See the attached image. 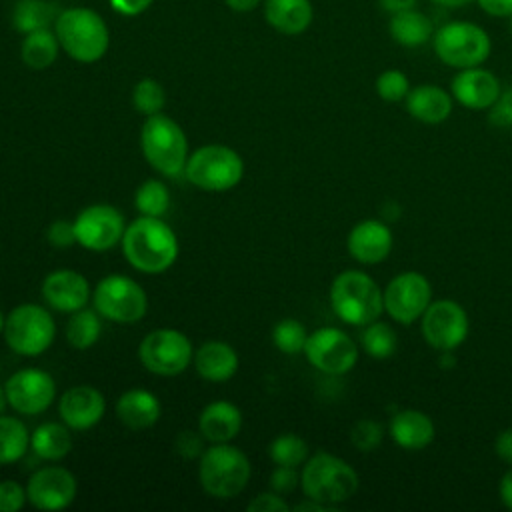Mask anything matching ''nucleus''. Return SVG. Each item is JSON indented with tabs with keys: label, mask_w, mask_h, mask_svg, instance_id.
Instances as JSON below:
<instances>
[{
	"label": "nucleus",
	"mask_w": 512,
	"mask_h": 512,
	"mask_svg": "<svg viewBox=\"0 0 512 512\" xmlns=\"http://www.w3.org/2000/svg\"><path fill=\"white\" fill-rule=\"evenodd\" d=\"M42 296L50 308L72 314L88 304L92 288L86 276L78 270L58 268L44 278Z\"/></svg>",
	"instance_id": "19"
},
{
	"label": "nucleus",
	"mask_w": 512,
	"mask_h": 512,
	"mask_svg": "<svg viewBox=\"0 0 512 512\" xmlns=\"http://www.w3.org/2000/svg\"><path fill=\"white\" fill-rule=\"evenodd\" d=\"M226 6L234 12H250L254 10L262 0H224Z\"/></svg>",
	"instance_id": "52"
},
{
	"label": "nucleus",
	"mask_w": 512,
	"mask_h": 512,
	"mask_svg": "<svg viewBox=\"0 0 512 512\" xmlns=\"http://www.w3.org/2000/svg\"><path fill=\"white\" fill-rule=\"evenodd\" d=\"M10 404H8V396H6V388L4 386H0V416L6 412V408H8Z\"/></svg>",
	"instance_id": "54"
},
{
	"label": "nucleus",
	"mask_w": 512,
	"mask_h": 512,
	"mask_svg": "<svg viewBox=\"0 0 512 512\" xmlns=\"http://www.w3.org/2000/svg\"><path fill=\"white\" fill-rule=\"evenodd\" d=\"M194 368L208 382H226L238 372L236 350L220 340H208L194 350Z\"/></svg>",
	"instance_id": "25"
},
{
	"label": "nucleus",
	"mask_w": 512,
	"mask_h": 512,
	"mask_svg": "<svg viewBox=\"0 0 512 512\" xmlns=\"http://www.w3.org/2000/svg\"><path fill=\"white\" fill-rule=\"evenodd\" d=\"M306 340H308V332H306L304 324L296 318H284L272 330L274 346L288 356L304 352Z\"/></svg>",
	"instance_id": "37"
},
{
	"label": "nucleus",
	"mask_w": 512,
	"mask_h": 512,
	"mask_svg": "<svg viewBox=\"0 0 512 512\" xmlns=\"http://www.w3.org/2000/svg\"><path fill=\"white\" fill-rule=\"evenodd\" d=\"M410 92V80L402 70L390 68L378 74L376 78V94L384 102H402Z\"/></svg>",
	"instance_id": "39"
},
{
	"label": "nucleus",
	"mask_w": 512,
	"mask_h": 512,
	"mask_svg": "<svg viewBox=\"0 0 512 512\" xmlns=\"http://www.w3.org/2000/svg\"><path fill=\"white\" fill-rule=\"evenodd\" d=\"M106 412L102 392L90 384L68 388L58 402V414L70 430H88L96 426Z\"/></svg>",
	"instance_id": "20"
},
{
	"label": "nucleus",
	"mask_w": 512,
	"mask_h": 512,
	"mask_svg": "<svg viewBox=\"0 0 512 512\" xmlns=\"http://www.w3.org/2000/svg\"><path fill=\"white\" fill-rule=\"evenodd\" d=\"M488 122L498 128H512V84L500 92V98L488 112Z\"/></svg>",
	"instance_id": "42"
},
{
	"label": "nucleus",
	"mask_w": 512,
	"mask_h": 512,
	"mask_svg": "<svg viewBox=\"0 0 512 512\" xmlns=\"http://www.w3.org/2000/svg\"><path fill=\"white\" fill-rule=\"evenodd\" d=\"M126 230L124 216L112 204H90L74 218L76 244L92 252L114 248Z\"/></svg>",
	"instance_id": "15"
},
{
	"label": "nucleus",
	"mask_w": 512,
	"mask_h": 512,
	"mask_svg": "<svg viewBox=\"0 0 512 512\" xmlns=\"http://www.w3.org/2000/svg\"><path fill=\"white\" fill-rule=\"evenodd\" d=\"M92 302L100 316L118 324H134L148 310L144 288L124 274L104 276L92 292Z\"/></svg>",
	"instance_id": "10"
},
{
	"label": "nucleus",
	"mask_w": 512,
	"mask_h": 512,
	"mask_svg": "<svg viewBox=\"0 0 512 512\" xmlns=\"http://www.w3.org/2000/svg\"><path fill=\"white\" fill-rule=\"evenodd\" d=\"M142 366L158 376L182 374L194 358L188 336L176 328H158L148 332L138 348Z\"/></svg>",
	"instance_id": "11"
},
{
	"label": "nucleus",
	"mask_w": 512,
	"mask_h": 512,
	"mask_svg": "<svg viewBox=\"0 0 512 512\" xmlns=\"http://www.w3.org/2000/svg\"><path fill=\"white\" fill-rule=\"evenodd\" d=\"M28 502L26 488L16 480H0V512H18Z\"/></svg>",
	"instance_id": "41"
},
{
	"label": "nucleus",
	"mask_w": 512,
	"mask_h": 512,
	"mask_svg": "<svg viewBox=\"0 0 512 512\" xmlns=\"http://www.w3.org/2000/svg\"><path fill=\"white\" fill-rule=\"evenodd\" d=\"M162 414L156 394L144 388H130L116 400V416L130 430L152 428Z\"/></svg>",
	"instance_id": "23"
},
{
	"label": "nucleus",
	"mask_w": 512,
	"mask_h": 512,
	"mask_svg": "<svg viewBox=\"0 0 512 512\" xmlns=\"http://www.w3.org/2000/svg\"><path fill=\"white\" fill-rule=\"evenodd\" d=\"M58 14L60 12L56 10V6L46 0H18L14 6L12 22L18 32L28 34L40 28H48L56 22Z\"/></svg>",
	"instance_id": "32"
},
{
	"label": "nucleus",
	"mask_w": 512,
	"mask_h": 512,
	"mask_svg": "<svg viewBox=\"0 0 512 512\" xmlns=\"http://www.w3.org/2000/svg\"><path fill=\"white\" fill-rule=\"evenodd\" d=\"M8 404L24 416L46 412L56 398V382L52 374L40 368L16 370L4 384Z\"/></svg>",
	"instance_id": "16"
},
{
	"label": "nucleus",
	"mask_w": 512,
	"mask_h": 512,
	"mask_svg": "<svg viewBox=\"0 0 512 512\" xmlns=\"http://www.w3.org/2000/svg\"><path fill=\"white\" fill-rule=\"evenodd\" d=\"M388 32L396 44L406 48H418L432 40L434 24L424 12L408 8L390 16Z\"/></svg>",
	"instance_id": "28"
},
{
	"label": "nucleus",
	"mask_w": 512,
	"mask_h": 512,
	"mask_svg": "<svg viewBox=\"0 0 512 512\" xmlns=\"http://www.w3.org/2000/svg\"><path fill=\"white\" fill-rule=\"evenodd\" d=\"M120 244L128 264L144 274L168 270L180 250L174 230L162 218L142 214L126 224Z\"/></svg>",
	"instance_id": "1"
},
{
	"label": "nucleus",
	"mask_w": 512,
	"mask_h": 512,
	"mask_svg": "<svg viewBox=\"0 0 512 512\" xmlns=\"http://www.w3.org/2000/svg\"><path fill=\"white\" fill-rule=\"evenodd\" d=\"M498 494H500V500L502 504L512 510V468L502 476L500 484H498Z\"/></svg>",
	"instance_id": "50"
},
{
	"label": "nucleus",
	"mask_w": 512,
	"mask_h": 512,
	"mask_svg": "<svg viewBox=\"0 0 512 512\" xmlns=\"http://www.w3.org/2000/svg\"><path fill=\"white\" fill-rule=\"evenodd\" d=\"M478 6L494 18H510L512 16V0H474Z\"/></svg>",
	"instance_id": "47"
},
{
	"label": "nucleus",
	"mask_w": 512,
	"mask_h": 512,
	"mask_svg": "<svg viewBox=\"0 0 512 512\" xmlns=\"http://www.w3.org/2000/svg\"><path fill=\"white\" fill-rule=\"evenodd\" d=\"M420 328L428 346L440 352L454 350L468 336V314L456 300H434L424 310Z\"/></svg>",
	"instance_id": "14"
},
{
	"label": "nucleus",
	"mask_w": 512,
	"mask_h": 512,
	"mask_svg": "<svg viewBox=\"0 0 512 512\" xmlns=\"http://www.w3.org/2000/svg\"><path fill=\"white\" fill-rule=\"evenodd\" d=\"M30 448L42 460H62L72 450L70 428L64 422H42L30 434Z\"/></svg>",
	"instance_id": "29"
},
{
	"label": "nucleus",
	"mask_w": 512,
	"mask_h": 512,
	"mask_svg": "<svg viewBox=\"0 0 512 512\" xmlns=\"http://www.w3.org/2000/svg\"><path fill=\"white\" fill-rule=\"evenodd\" d=\"M300 484V474L292 466H276L270 476V486L278 494H288Z\"/></svg>",
	"instance_id": "45"
},
{
	"label": "nucleus",
	"mask_w": 512,
	"mask_h": 512,
	"mask_svg": "<svg viewBox=\"0 0 512 512\" xmlns=\"http://www.w3.org/2000/svg\"><path fill=\"white\" fill-rule=\"evenodd\" d=\"M346 248L360 264H378L392 250V232L382 220H360L348 232Z\"/></svg>",
	"instance_id": "21"
},
{
	"label": "nucleus",
	"mask_w": 512,
	"mask_h": 512,
	"mask_svg": "<svg viewBox=\"0 0 512 512\" xmlns=\"http://www.w3.org/2000/svg\"><path fill=\"white\" fill-rule=\"evenodd\" d=\"M154 0H110V6L124 14V16H136L142 14Z\"/></svg>",
	"instance_id": "48"
},
{
	"label": "nucleus",
	"mask_w": 512,
	"mask_h": 512,
	"mask_svg": "<svg viewBox=\"0 0 512 512\" xmlns=\"http://www.w3.org/2000/svg\"><path fill=\"white\" fill-rule=\"evenodd\" d=\"M268 454L276 466L298 468L308 458V444L296 434H280L272 440Z\"/></svg>",
	"instance_id": "36"
},
{
	"label": "nucleus",
	"mask_w": 512,
	"mask_h": 512,
	"mask_svg": "<svg viewBox=\"0 0 512 512\" xmlns=\"http://www.w3.org/2000/svg\"><path fill=\"white\" fill-rule=\"evenodd\" d=\"M134 206L142 216L162 218L170 206V194L162 180H144L134 192Z\"/></svg>",
	"instance_id": "34"
},
{
	"label": "nucleus",
	"mask_w": 512,
	"mask_h": 512,
	"mask_svg": "<svg viewBox=\"0 0 512 512\" xmlns=\"http://www.w3.org/2000/svg\"><path fill=\"white\" fill-rule=\"evenodd\" d=\"M330 304L334 314L352 326H366L384 312L380 286L360 270H344L332 280Z\"/></svg>",
	"instance_id": "4"
},
{
	"label": "nucleus",
	"mask_w": 512,
	"mask_h": 512,
	"mask_svg": "<svg viewBox=\"0 0 512 512\" xmlns=\"http://www.w3.org/2000/svg\"><path fill=\"white\" fill-rule=\"evenodd\" d=\"M60 48L82 64L98 62L110 44V34L104 18L90 8L62 10L54 22Z\"/></svg>",
	"instance_id": "3"
},
{
	"label": "nucleus",
	"mask_w": 512,
	"mask_h": 512,
	"mask_svg": "<svg viewBox=\"0 0 512 512\" xmlns=\"http://www.w3.org/2000/svg\"><path fill=\"white\" fill-rule=\"evenodd\" d=\"M432 2L438 4V6H444V8H460V6L470 4L474 0H432Z\"/></svg>",
	"instance_id": "53"
},
{
	"label": "nucleus",
	"mask_w": 512,
	"mask_h": 512,
	"mask_svg": "<svg viewBox=\"0 0 512 512\" xmlns=\"http://www.w3.org/2000/svg\"><path fill=\"white\" fill-rule=\"evenodd\" d=\"M4 324H6V316H4L2 310H0V334L4 332Z\"/></svg>",
	"instance_id": "55"
},
{
	"label": "nucleus",
	"mask_w": 512,
	"mask_h": 512,
	"mask_svg": "<svg viewBox=\"0 0 512 512\" xmlns=\"http://www.w3.org/2000/svg\"><path fill=\"white\" fill-rule=\"evenodd\" d=\"M8 348L20 356H40L56 336L52 314L40 304H18L6 316L2 332Z\"/></svg>",
	"instance_id": "9"
},
{
	"label": "nucleus",
	"mask_w": 512,
	"mask_h": 512,
	"mask_svg": "<svg viewBox=\"0 0 512 512\" xmlns=\"http://www.w3.org/2000/svg\"><path fill=\"white\" fill-rule=\"evenodd\" d=\"M434 422L428 414L406 408L398 410L390 420V436L404 450H422L434 440Z\"/></svg>",
	"instance_id": "26"
},
{
	"label": "nucleus",
	"mask_w": 512,
	"mask_h": 512,
	"mask_svg": "<svg viewBox=\"0 0 512 512\" xmlns=\"http://www.w3.org/2000/svg\"><path fill=\"white\" fill-rule=\"evenodd\" d=\"M510 30H512V16H510Z\"/></svg>",
	"instance_id": "56"
},
{
	"label": "nucleus",
	"mask_w": 512,
	"mask_h": 512,
	"mask_svg": "<svg viewBox=\"0 0 512 512\" xmlns=\"http://www.w3.org/2000/svg\"><path fill=\"white\" fill-rule=\"evenodd\" d=\"M380 6L390 12V14H396V12H402V10H408V8H414L418 0H378Z\"/></svg>",
	"instance_id": "51"
},
{
	"label": "nucleus",
	"mask_w": 512,
	"mask_h": 512,
	"mask_svg": "<svg viewBox=\"0 0 512 512\" xmlns=\"http://www.w3.org/2000/svg\"><path fill=\"white\" fill-rule=\"evenodd\" d=\"M304 356L316 370L330 376H342L356 366L358 346L344 330L324 326L308 334Z\"/></svg>",
	"instance_id": "12"
},
{
	"label": "nucleus",
	"mask_w": 512,
	"mask_h": 512,
	"mask_svg": "<svg viewBox=\"0 0 512 512\" xmlns=\"http://www.w3.org/2000/svg\"><path fill=\"white\" fill-rule=\"evenodd\" d=\"M494 452L512 466V428H506L496 436Z\"/></svg>",
	"instance_id": "49"
},
{
	"label": "nucleus",
	"mask_w": 512,
	"mask_h": 512,
	"mask_svg": "<svg viewBox=\"0 0 512 512\" xmlns=\"http://www.w3.org/2000/svg\"><path fill=\"white\" fill-rule=\"evenodd\" d=\"M384 438V430L376 420L370 418H362L358 420L352 430H350V442L354 444L356 450L360 452H372L380 446Z\"/></svg>",
	"instance_id": "40"
},
{
	"label": "nucleus",
	"mask_w": 512,
	"mask_h": 512,
	"mask_svg": "<svg viewBox=\"0 0 512 512\" xmlns=\"http://www.w3.org/2000/svg\"><path fill=\"white\" fill-rule=\"evenodd\" d=\"M300 486L306 498L336 508V504L356 494L358 474L344 458L330 452H316L304 462Z\"/></svg>",
	"instance_id": "2"
},
{
	"label": "nucleus",
	"mask_w": 512,
	"mask_h": 512,
	"mask_svg": "<svg viewBox=\"0 0 512 512\" xmlns=\"http://www.w3.org/2000/svg\"><path fill=\"white\" fill-rule=\"evenodd\" d=\"M360 342H362L364 352L372 358H378V360L390 358L398 348L396 332L392 330L390 324L380 322V320H374V322L366 324V328L360 336Z\"/></svg>",
	"instance_id": "35"
},
{
	"label": "nucleus",
	"mask_w": 512,
	"mask_h": 512,
	"mask_svg": "<svg viewBox=\"0 0 512 512\" xmlns=\"http://www.w3.org/2000/svg\"><path fill=\"white\" fill-rule=\"evenodd\" d=\"M384 310L398 324H412L422 318L424 310L432 302V286L420 272L406 270L394 276L384 292Z\"/></svg>",
	"instance_id": "13"
},
{
	"label": "nucleus",
	"mask_w": 512,
	"mask_h": 512,
	"mask_svg": "<svg viewBox=\"0 0 512 512\" xmlns=\"http://www.w3.org/2000/svg\"><path fill=\"white\" fill-rule=\"evenodd\" d=\"M46 238H48V244L54 246V248H70L72 244H76V232H74V220H54L50 226H48V232H46Z\"/></svg>",
	"instance_id": "43"
},
{
	"label": "nucleus",
	"mask_w": 512,
	"mask_h": 512,
	"mask_svg": "<svg viewBox=\"0 0 512 512\" xmlns=\"http://www.w3.org/2000/svg\"><path fill=\"white\" fill-rule=\"evenodd\" d=\"M132 106L144 116L160 114L166 106V92L162 84L154 78H142L132 90Z\"/></svg>",
	"instance_id": "38"
},
{
	"label": "nucleus",
	"mask_w": 512,
	"mask_h": 512,
	"mask_svg": "<svg viewBox=\"0 0 512 512\" xmlns=\"http://www.w3.org/2000/svg\"><path fill=\"white\" fill-rule=\"evenodd\" d=\"M102 332V320L98 310L80 308L72 312V318L66 324V340L76 350H86L94 346Z\"/></svg>",
	"instance_id": "33"
},
{
	"label": "nucleus",
	"mask_w": 512,
	"mask_h": 512,
	"mask_svg": "<svg viewBox=\"0 0 512 512\" xmlns=\"http://www.w3.org/2000/svg\"><path fill=\"white\" fill-rule=\"evenodd\" d=\"M30 446V432L16 416H0V464H14L24 458Z\"/></svg>",
	"instance_id": "31"
},
{
	"label": "nucleus",
	"mask_w": 512,
	"mask_h": 512,
	"mask_svg": "<svg viewBox=\"0 0 512 512\" xmlns=\"http://www.w3.org/2000/svg\"><path fill=\"white\" fill-rule=\"evenodd\" d=\"M246 510H250V512H286V510H290V506L282 498V494L272 490V492H262V494L254 496L248 502Z\"/></svg>",
	"instance_id": "44"
},
{
	"label": "nucleus",
	"mask_w": 512,
	"mask_h": 512,
	"mask_svg": "<svg viewBox=\"0 0 512 512\" xmlns=\"http://www.w3.org/2000/svg\"><path fill=\"white\" fill-rule=\"evenodd\" d=\"M140 146L146 162L164 176L184 174L188 162V138L182 126L160 114L146 116L140 130Z\"/></svg>",
	"instance_id": "6"
},
{
	"label": "nucleus",
	"mask_w": 512,
	"mask_h": 512,
	"mask_svg": "<svg viewBox=\"0 0 512 512\" xmlns=\"http://www.w3.org/2000/svg\"><path fill=\"white\" fill-rule=\"evenodd\" d=\"M266 22L286 36H296L308 30L314 18L310 0H264Z\"/></svg>",
	"instance_id": "27"
},
{
	"label": "nucleus",
	"mask_w": 512,
	"mask_h": 512,
	"mask_svg": "<svg viewBox=\"0 0 512 512\" xmlns=\"http://www.w3.org/2000/svg\"><path fill=\"white\" fill-rule=\"evenodd\" d=\"M432 48L440 62L450 68L482 66L492 50L490 36L484 28L468 20H450L434 30Z\"/></svg>",
	"instance_id": "7"
},
{
	"label": "nucleus",
	"mask_w": 512,
	"mask_h": 512,
	"mask_svg": "<svg viewBox=\"0 0 512 512\" xmlns=\"http://www.w3.org/2000/svg\"><path fill=\"white\" fill-rule=\"evenodd\" d=\"M452 94L436 84H418L406 96V110L422 124H440L452 112Z\"/></svg>",
	"instance_id": "24"
},
{
	"label": "nucleus",
	"mask_w": 512,
	"mask_h": 512,
	"mask_svg": "<svg viewBox=\"0 0 512 512\" xmlns=\"http://www.w3.org/2000/svg\"><path fill=\"white\" fill-rule=\"evenodd\" d=\"M242 428V412L228 400H214L198 416V432L212 444L230 442Z\"/></svg>",
	"instance_id": "22"
},
{
	"label": "nucleus",
	"mask_w": 512,
	"mask_h": 512,
	"mask_svg": "<svg viewBox=\"0 0 512 512\" xmlns=\"http://www.w3.org/2000/svg\"><path fill=\"white\" fill-rule=\"evenodd\" d=\"M184 176L200 190L226 192L242 180L244 160L230 146L206 144L188 156Z\"/></svg>",
	"instance_id": "8"
},
{
	"label": "nucleus",
	"mask_w": 512,
	"mask_h": 512,
	"mask_svg": "<svg viewBox=\"0 0 512 512\" xmlns=\"http://www.w3.org/2000/svg\"><path fill=\"white\" fill-rule=\"evenodd\" d=\"M252 474L248 456L232 446L230 442H220L204 448L198 464V478L202 488L220 500L238 496Z\"/></svg>",
	"instance_id": "5"
},
{
	"label": "nucleus",
	"mask_w": 512,
	"mask_h": 512,
	"mask_svg": "<svg viewBox=\"0 0 512 512\" xmlns=\"http://www.w3.org/2000/svg\"><path fill=\"white\" fill-rule=\"evenodd\" d=\"M202 434L198 432H192V430H184L178 434L176 438V452L184 458H198L202 452H204V446H202Z\"/></svg>",
	"instance_id": "46"
},
{
	"label": "nucleus",
	"mask_w": 512,
	"mask_h": 512,
	"mask_svg": "<svg viewBox=\"0 0 512 512\" xmlns=\"http://www.w3.org/2000/svg\"><path fill=\"white\" fill-rule=\"evenodd\" d=\"M58 48L60 42L56 38V32H52L50 28H40L24 36L20 56L28 68L44 70L52 66L54 60L58 58Z\"/></svg>",
	"instance_id": "30"
},
{
	"label": "nucleus",
	"mask_w": 512,
	"mask_h": 512,
	"mask_svg": "<svg viewBox=\"0 0 512 512\" xmlns=\"http://www.w3.org/2000/svg\"><path fill=\"white\" fill-rule=\"evenodd\" d=\"M500 92L502 86L496 74L482 66L462 68L450 84L452 98L470 110H490L500 98Z\"/></svg>",
	"instance_id": "18"
},
{
	"label": "nucleus",
	"mask_w": 512,
	"mask_h": 512,
	"mask_svg": "<svg viewBox=\"0 0 512 512\" xmlns=\"http://www.w3.org/2000/svg\"><path fill=\"white\" fill-rule=\"evenodd\" d=\"M76 492V476L62 466H42L26 484L28 502L38 510H64L74 502Z\"/></svg>",
	"instance_id": "17"
}]
</instances>
